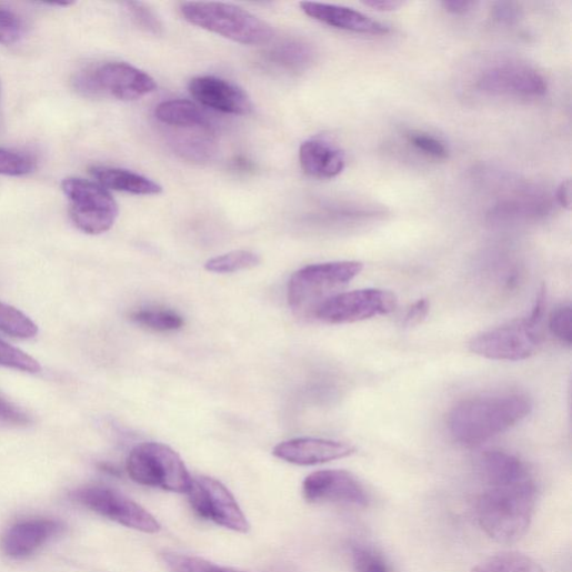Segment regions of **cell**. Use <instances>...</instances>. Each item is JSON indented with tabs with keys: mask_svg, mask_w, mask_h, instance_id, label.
Returning a JSON list of instances; mask_svg holds the SVG:
<instances>
[{
	"mask_svg": "<svg viewBox=\"0 0 572 572\" xmlns=\"http://www.w3.org/2000/svg\"><path fill=\"white\" fill-rule=\"evenodd\" d=\"M261 259L250 251H233L209 260L205 269L209 272L228 274L258 267Z\"/></svg>",
	"mask_w": 572,
	"mask_h": 572,
	"instance_id": "484cf974",
	"label": "cell"
},
{
	"mask_svg": "<svg viewBox=\"0 0 572 572\" xmlns=\"http://www.w3.org/2000/svg\"><path fill=\"white\" fill-rule=\"evenodd\" d=\"M471 572H545L531 556L519 551H503L476 564Z\"/></svg>",
	"mask_w": 572,
	"mask_h": 572,
	"instance_id": "7402d4cb",
	"label": "cell"
},
{
	"mask_svg": "<svg viewBox=\"0 0 572 572\" xmlns=\"http://www.w3.org/2000/svg\"><path fill=\"white\" fill-rule=\"evenodd\" d=\"M0 365L30 373H38L42 369L37 359L3 340H0Z\"/></svg>",
	"mask_w": 572,
	"mask_h": 572,
	"instance_id": "f546056e",
	"label": "cell"
},
{
	"mask_svg": "<svg viewBox=\"0 0 572 572\" xmlns=\"http://www.w3.org/2000/svg\"><path fill=\"white\" fill-rule=\"evenodd\" d=\"M476 87L490 96L538 98L545 94L544 78L523 63H501L486 69L480 76Z\"/></svg>",
	"mask_w": 572,
	"mask_h": 572,
	"instance_id": "7c38bea8",
	"label": "cell"
},
{
	"mask_svg": "<svg viewBox=\"0 0 572 572\" xmlns=\"http://www.w3.org/2000/svg\"><path fill=\"white\" fill-rule=\"evenodd\" d=\"M63 523L52 519H30L12 525L0 540V548L10 558L23 559L63 531Z\"/></svg>",
	"mask_w": 572,
	"mask_h": 572,
	"instance_id": "2e32d148",
	"label": "cell"
},
{
	"mask_svg": "<svg viewBox=\"0 0 572 572\" xmlns=\"http://www.w3.org/2000/svg\"><path fill=\"white\" fill-rule=\"evenodd\" d=\"M0 331L21 339L38 335L39 327L19 309L0 302Z\"/></svg>",
	"mask_w": 572,
	"mask_h": 572,
	"instance_id": "d4e9b609",
	"label": "cell"
},
{
	"mask_svg": "<svg viewBox=\"0 0 572 572\" xmlns=\"http://www.w3.org/2000/svg\"><path fill=\"white\" fill-rule=\"evenodd\" d=\"M312 50L308 46L289 43L272 51L270 60L288 70H301L312 61Z\"/></svg>",
	"mask_w": 572,
	"mask_h": 572,
	"instance_id": "4316f807",
	"label": "cell"
},
{
	"mask_svg": "<svg viewBox=\"0 0 572 572\" xmlns=\"http://www.w3.org/2000/svg\"><path fill=\"white\" fill-rule=\"evenodd\" d=\"M130 319L142 328L158 332L177 331L184 324L178 313L167 309L137 310L131 313Z\"/></svg>",
	"mask_w": 572,
	"mask_h": 572,
	"instance_id": "603a6c76",
	"label": "cell"
},
{
	"mask_svg": "<svg viewBox=\"0 0 572 572\" xmlns=\"http://www.w3.org/2000/svg\"><path fill=\"white\" fill-rule=\"evenodd\" d=\"M302 170L317 179H332L345 167V154L325 139H310L302 143L299 152Z\"/></svg>",
	"mask_w": 572,
	"mask_h": 572,
	"instance_id": "ac0fdd59",
	"label": "cell"
},
{
	"mask_svg": "<svg viewBox=\"0 0 572 572\" xmlns=\"http://www.w3.org/2000/svg\"><path fill=\"white\" fill-rule=\"evenodd\" d=\"M74 86L84 94H107L121 101H136L157 90L153 78L124 62H108L82 71Z\"/></svg>",
	"mask_w": 572,
	"mask_h": 572,
	"instance_id": "ba28073f",
	"label": "cell"
},
{
	"mask_svg": "<svg viewBox=\"0 0 572 572\" xmlns=\"http://www.w3.org/2000/svg\"><path fill=\"white\" fill-rule=\"evenodd\" d=\"M354 446L339 441L301 438L280 443L274 456L291 464L309 466L329 463L351 456Z\"/></svg>",
	"mask_w": 572,
	"mask_h": 572,
	"instance_id": "9a60e30c",
	"label": "cell"
},
{
	"mask_svg": "<svg viewBox=\"0 0 572 572\" xmlns=\"http://www.w3.org/2000/svg\"><path fill=\"white\" fill-rule=\"evenodd\" d=\"M430 304L427 300L414 303L405 315V324L409 327L421 323L429 313Z\"/></svg>",
	"mask_w": 572,
	"mask_h": 572,
	"instance_id": "d590c367",
	"label": "cell"
},
{
	"mask_svg": "<svg viewBox=\"0 0 572 572\" xmlns=\"http://www.w3.org/2000/svg\"><path fill=\"white\" fill-rule=\"evenodd\" d=\"M363 270L357 261H339L308 265L297 271L288 285V302L300 317H313L319 307L338 294Z\"/></svg>",
	"mask_w": 572,
	"mask_h": 572,
	"instance_id": "5b68a950",
	"label": "cell"
},
{
	"mask_svg": "<svg viewBox=\"0 0 572 572\" xmlns=\"http://www.w3.org/2000/svg\"><path fill=\"white\" fill-rule=\"evenodd\" d=\"M479 472L485 486L508 485L532 479L519 458L503 451L485 452L479 460Z\"/></svg>",
	"mask_w": 572,
	"mask_h": 572,
	"instance_id": "d6986e66",
	"label": "cell"
},
{
	"mask_svg": "<svg viewBox=\"0 0 572 572\" xmlns=\"http://www.w3.org/2000/svg\"><path fill=\"white\" fill-rule=\"evenodd\" d=\"M179 11L188 23L243 46H264L274 38L270 24L232 4L184 2Z\"/></svg>",
	"mask_w": 572,
	"mask_h": 572,
	"instance_id": "277c9868",
	"label": "cell"
},
{
	"mask_svg": "<svg viewBox=\"0 0 572 572\" xmlns=\"http://www.w3.org/2000/svg\"><path fill=\"white\" fill-rule=\"evenodd\" d=\"M549 330L560 342L571 345L572 310L570 305L555 308L549 317Z\"/></svg>",
	"mask_w": 572,
	"mask_h": 572,
	"instance_id": "d6a6232c",
	"label": "cell"
},
{
	"mask_svg": "<svg viewBox=\"0 0 572 572\" xmlns=\"http://www.w3.org/2000/svg\"><path fill=\"white\" fill-rule=\"evenodd\" d=\"M362 4L379 12L398 11L404 6L403 2H398V0H367V2H362Z\"/></svg>",
	"mask_w": 572,
	"mask_h": 572,
	"instance_id": "74e56055",
	"label": "cell"
},
{
	"mask_svg": "<svg viewBox=\"0 0 572 572\" xmlns=\"http://www.w3.org/2000/svg\"><path fill=\"white\" fill-rule=\"evenodd\" d=\"M546 307L545 291H540L530 314L523 319L476 335L470 349L478 355L499 361H521L539 350Z\"/></svg>",
	"mask_w": 572,
	"mask_h": 572,
	"instance_id": "3957f363",
	"label": "cell"
},
{
	"mask_svg": "<svg viewBox=\"0 0 572 572\" xmlns=\"http://www.w3.org/2000/svg\"><path fill=\"white\" fill-rule=\"evenodd\" d=\"M34 155L17 150L0 148V174L22 177L36 171Z\"/></svg>",
	"mask_w": 572,
	"mask_h": 572,
	"instance_id": "f1b7e54d",
	"label": "cell"
},
{
	"mask_svg": "<svg viewBox=\"0 0 572 572\" xmlns=\"http://www.w3.org/2000/svg\"><path fill=\"white\" fill-rule=\"evenodd\" d=\"M162 560L170 572H245L207 559L177 552H165Z\"/></svg>",
	"mask_w": 572,
	"mask_h": 572,
	"instance_id": "cb8c5ba5",
	"label": "cell"
},
{
	"mask_svg": "<svg viewBox=\"0 0 572 572\" xmlns=\"http://www.w3.org/2000/svg\"><path fill=\"white\" fill-rule=\"evenodd\" d=\"M26 33L23 20L13 11L0 8V44L13 46Z\"/></svg>",
	"mask_w": 572,
	"mask_h": 572,
	"instance_id": "4dcf8cb0",
	"label": "cell"
},
{
	"mask_svg": "<svg viewBox=\"0 0 572 572\" xmlns=\"http://www.w3.org/2000/svg\"><path fill=\"white\" fill-rule=\"evenodd\" d=\"M71 498L82 506L123 526L144 533H157L161 529L149 511L111 488L84 486L76 490Z\"/></svg>",
	"mask_w": 572,
	"mask_h": 572,
	"instance_id": "30bf717a",
	"label": "cell"
},
{
	"mask_svg": "<svg viewBox=\"0 0 572 572\" xmlns=\"http://www.w3.org/2000/svg\"><path fill=\"white\" fill-rule=\"evenodd\" d=\"M532 411L522 394H501L470 399L458 404L449 417V430L461 445L478 446L505 433Z\"/></svg>",
	"mask_w": 572,
	"mask_h": 572,
	"instance_id": "6da1fadb",
	"label": "cell"
},
{
	"mask_svg": "<svg viewBox=\"0 0 572 572\" xmlns=\"http://www.w3.org/2000/svg\"><path fill=\"white\" fill-rule=\"evenodd\" d=\"M533 479L508 485L486 486L476 502L478 522L493 541L511 544L528 532L535 505Z\"/></svg>",
	"mask_w": 572,
	"mask_h": 572,
	"instance_id": "7a4b0ae2",
	"label": "cell"
},
{
	"mask_svg": "<svg viewBox=\"0 0 572 572\" xmlns=\"http://www.w3.org/2000/svg\"><path fill=\"white\" fill-rule=\"evenodd\" d=\"M494 20L501 23H512L518 20L519 10L512 3H499L493 10Z\"/></svg>",
	"mask_w": 572,
	"mask_h": 572,
	"instance_id": "8d00e7d4",
	"label": "cell"
},
{
	"mask_svg": "<svg viewBox=\"0 0 572 572\" xmlns=\"http://www.w3.org/2000/svg\"><path fill=\"white\" fill-rule=\"evenodd\" d=\"M303 498L310 503H342L364 508L369 496L363 485L342 470L318 471L305 478Z\"/></svg>",
	"mask_w": 572,
	"mask_h": 572,
	"instance_id": "4fadbf2b",
	"label": "cell"
},
{
	"mask_svg": "<svg viewBox=\"0 0 572 572\" xmlns=\"http://www.w3.org/2000/svg\"><path fill=\"white\" fill-rule=\"evenodd\" d=\"M0 422L16 427H26L31 423V419L20 409L0 398Z\"/></svg>",
	"mask_w": 572,
	"mask_h": 572,
	"instance_id": "e575fe53",
	"label": "cell"
},
{
	"mask_svg": "<svg viewBox=\"0 0 572 572\" xmlns=\"http://www.w3.org/2000/svg\"><path fill=\"white\" fill-rule=\"evenodd\" d=\"M351 561L354 572H393L383 554L364 544L351 546Z\"/></svg>",
	"mask_w": 572,
	"mask_h": 572,
	"instance_id": "83f0119b",
	"label": "cell"
},
{
	"mask_svg": "<svg viewBox=\"0 0 572 572\" xmlns=\"http://www.w3.org/2000/svg\"><path fill=\"white\" fill-rule=\"evenodd\" d=\"M300 7L309 18L338 30L370 36L391 32L387 24L349 8L312 2H303Z\"/></svg>",
	"mask_w": 572,
	"mask_h": 572,
	"instance_id": "e0dca14e",
	"label": "cell"
},
{
	"mask_svg": "<svg viewBox=\"0 0 572 572\" xmlns=\"http://www.w3.org/2000/svg\"><path fill=\"white\" fill-rule=\"evenodd\" d=\"M556 201L565 210L571 207V181L570 179L563 180L556 190Z\"/></svg>",
	"mask_w": 572,
	"mask_h": 572,
	"instance_id": "ab89813d",
	"label": "cell"
},
{
	"mask_svg": "<svg viewBox=\"0 0 572 572\" xmlns=\"http://www.w3.org/2000/svg\"><path fill=\"white\" fill-rule=\"evenodd\" d=\"M185 494L201 518L239 533L250 531V522L235 496L217 479L193 476Z\"/></svg>",
	"mask_w": 572,
	"mask_h": 572,
	"instance_id": "9c48e42d",
	"label": "cell"
},
{
	"mask_svg": "<svg viewBox=\"0 0 572 572\" xmlns=\"http://www.w3.org/2000/svg\"><path fill=\"white\" fill-rule=\"evenodd\" d=\"M397 307L398 298L393 292L362 289L333 295L319 307L314 318L329 324L354 323L388 315Z\"/></svg>",
	"mask_w": 572,
	"mask_h": 572,
	"instance_id": "8fae6325",
	"label": "cell"
},
{
	"mask_svg": "<svg viewBox=\"0 0 572 572\" xmlns=\"http://www.w3.org/2000/svg\"><path fill=\"white\" fill-rule=\"evenodd\" d=\"M62 189L70 203L71 219L80 231L100 235L112 229L119 209L108 189L81 178H67Z\"/></svg>",
	"mask_w": 572,
	"mask_h": 572,
	"instance_id": "52a82bcc",
	"label": "cell"
},
{
	"mask_svg": "<svg viewBox=\"0 0 572 572\" xmlns=\"http://www.w3.org/2000/svg\"><path fill=\"white\" fill-rule=\"evenodd\" d=\"M190 96L202 106L234 116H248L253 103L248 93L237 84L215 77H198L188 84Z\"/></svg>",
	"mask_w": 572,
	"mask_h": 572,
	"instance_id": "5bb4252c",
	"label": "cell"
},
{
	"mask_svg": "<svg viewBox=\"0 0 572 572\" xmlns=\"http://www.w3.org/2000/svg\"><path fill=\"white\" fill-rule=\"evenodd\" d=\"M408 140L417 150L428 157L436 160H445L449 158L446 144L432 134L412 131L408 133Z\"/></svg>",
	"mask_w": 572,
	"mask_h": 572,
	"instance_id": "1f68e13d",
	"label": "cell"
},
{
	"mask_svg": "<svg viewBox=\"0 0 572 572\" xmlns=\"http://www.w3.org/2000/svg\"><path fill=\"white\" fill-rule=\"evenodd\" d=\"M154 116L158 121L169 127L213 131L204 111L188 100L164 101L155 108Z\"/></svg>",
	"mask_w": 572,
	"mask_h": 572,
	"instance_id": "44dd1931",
	"label": "cell"
},
{
	"mask_svg": "<svg viewBox=\"0 0 572 572\" xmlns=\"http://www.w3.org/2000/svg\"><path fill=\"white\" fill-rule=\"evenodd\" d=\"M476 3L474 2H465V0H462V2H443L442 7L444 10L451 14L454 16H464L471 12L475 8Z\"/></svg>",
	"mask_w": 572,
	"mask_h": 572,
	"instance_id": "f35d334b",
	"label": "cell"
},
{
	"mask_svg": "<svg viewBox=\"0 0 572 572\" xmlns=\"http://www.w3.org/2000/svg\"><path fill=\"white\" fill-rule=\"evenodd\" d=\"M127 472L138 484L175 493H187L193 478L175 451L154 442L142 443L130 452Z\"/></svg>",
	"mask_w": 572,
	"mask_h": 572,
	"instance_id": "8992f818",
	"label": "cell"
},
{
	"mask_svg": "<svg viewBox=\"0 0 572 572\" xmlns=\"http://www.w3.org/2000/svg\"><path fill=\"white\" fill-rule=\"evenodd\" d=\"M91 174L106 189L132 195L150 197L162 193V187L139 173L113 167H93Z\"/></svg>",
	"mask_w": 572,
	"mask_h": 572,
	"instance_id": "ffe728a7",
	"label": "cell"
},
{
	"mask_svg": "<svg viewBox=\"0 0 572 572\" xmlns=\"http://www.w3.org/2000/svg\"><path fill=\"white\" fill-rule=\"evenodd\" d=\"M127 11L132 18L133 22L141 30L159 36L162 33V24L157 16L143 3L128 2L124 3Z\"/></svg>",
	"mask_w": 572,
	"mask_h": 572,
	"instance_id": "836d02e7",
	"label": "cell"
}]
</instances>
